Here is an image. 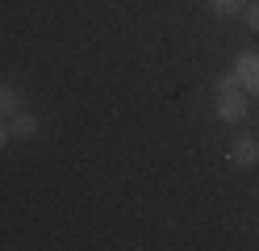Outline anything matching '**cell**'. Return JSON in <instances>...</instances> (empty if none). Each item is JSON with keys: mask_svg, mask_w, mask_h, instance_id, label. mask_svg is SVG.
I'll list each match as a JSON object with an SVG mask.
<instances>
[{"mask_svg": "<svg viewBox=\"0 0 259 251\" xmlns=\"http://www.w3.org/2000/svg\"><path fill=\"white\" fill-rule=\"evenodd\" d=\"M38 113H29V109H17V113H13L9 117V134H13V138H17V142H29V138H38Z\"/></svg>", "mask_w": 259, "mask_h": 251, "instance_id": "cell-4", "label": "cell"}, {"mask_svg": "<svg viewBox=\"0 0 259 251\" xmlns=\"http://www.w3.org/2000/svg\"><path fill=\"white\" fill-rule=\"evenodd\" d=\"M13 142V134H9V122H5V117H0V151H5Z\"/></svg>", "mask_w": 259, "mask_h": 251, "instance_id": "cell-9", "label": "cell"}, {"mask_svg": "<svg viewBox=\"0 0 259 251\" xmlns=\"http://www.w3.org/2000/svg\"><path fill=\"white\" fill-rule=\"evenodd\" d=\"M17 109H21V88H17V84H5V80H0V117L9 122Z\"/></svg>", "mask_w": 259, "mask_h": 251, "instance_id": "cell-5", "label": "cell"}, {"mask_svg": "<svg viewBox=\"0 0 259 251\" xmlns=\"http://www.w3.org/2000/svg\"><path fill=\"white\" fill-rule=\"evenodd\" d=\"M230 88H238V76H234V67L218 76V92H230Z\"/></svg>", "mask_w": 259, "mask_h": 251, "instance_id": "cell-7", "label": "cell"}, {"mask_svg": "<svg viewBox=\"0 0 259 251\" xmlns=\"http://www.w3.org/2000/svg\"><path fill=\"white\" fill-rule=\"evenodd\" d=\"M234 76H238V88L247 96H259V50H238Z\"/></svg>", "mask_w": 259, "mask_h": 251, "instance_id": "cell-2", "label": "cell"}, {"mask_svg": "<svg viewBox=\"0 0 259 251\" xmlns=\"http://www.w3.org/2000/svg\"><path fill=\"white\" fill-rule=\"evenodd\" d=\"M230 163L234 167H259V138L255 134H238L230 142Z\"/></svg>", "mask_w": 259, "mask_h": 251, "instance_id": "cell-3", "label": "cell"}, {"mask_svg": "<svg viewBox=\"0 0 259 251\" xmlns=\"http://www.w3.org/2000/svg\"><path fill=\"white\" fill-rule=\"evenodd\" d=\"M242 21H247V29L259 33V5H247V9H242Z\"/></svg>", "mask_w": 259, "mask_h": 251, "instance_id": "cell-8", "label": "cell"}, {"mask_svg": "<svg viewBox=\"0 0 259 251\" xmlns=\"http://www.w3.org/2000/svg\"><path fill=\"white\" fill-rule=\"evenodd\" d=\"M247 0H209V13L213 17H242Z\"/></svg>", "mask_w": 259, "mask_h": 251, "instance_id": "cell-6", "label": "cell"}, {"mask_svg": "<svg viewBox=\"0 0 259 251\" xmlns=\"http://www.w3.org/2000/svg\"><path fill=\"white\" fill-rule=\"evenodd\" d=\"M213 113H218V122H226V126L247 122V92H242V88L218 92V105H213Z\"/></svg>", "mask_w": 259, "mask_h": 251, "instance_id": "cell-1", "label": "cell"}]
</instances>
